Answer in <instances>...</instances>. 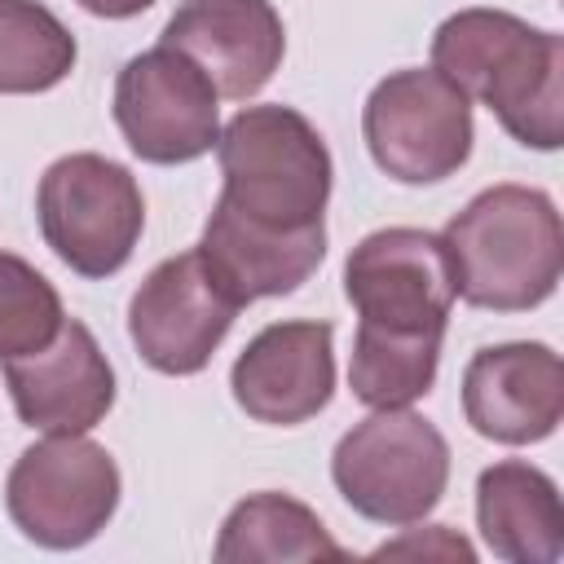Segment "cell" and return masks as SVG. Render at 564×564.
<instances>
[{"instance_id":"3","label":"cell","mask_w":564,"mask_h":564,"mask_svg":"<svg viewBox=\"0 0 564 564\" xmlns=\"http://www.w3.org/2000/svg\"><path fill=\"white\" fill-rule=\"evenodd\" d=\"M441 242L454 264V295L489 313L546 304L564 269V225L546 189L489 185L449 216Z\"/></svg>"},{"instance_id":"10","label":"cell","mask_w":564,"mask_h":564,"mask_svg":"<svg viewBox=\"0 0 564 564\" xmlns=\"http://www.w3.org/2000/svg\"><path fill=\"white\" fill-rule=\"evenodd\" d=\"M220 93L172 44H154L123 62L115 75V123L128 150L145 163L176 167L216 150L220 137Z\"/></svg>"},{"instance_id":"14","label":"cell","mask_w":564,"mask_h":564,"mask_svg":"<svg viewBox=\"0 0 564 564\" xmlns=\"http://www.w3.org/2000/svg\"><path fill=\"white\" fill-rule=\"evenodd\" d=\"M159 44L198 62L220 97L247 101L282 66L286 31L269 0H181Z\"/></svg>"},{"instance_id":"13","label":"cell","mask_w":564,"mask_h":564,"mask_svg":"<svg viewBox=\"0 0 564 564\" xmlns=\"http://www.w3.org/2000/svg\"><path fill=\"white\" fill-rule=\"evenodd\" d=\"M0 366L18 419L35 432H88L115 405V370L97 335L75 317L62 322L53 344Z\"/></svg>"},{"instance_id":"8","label":"cell","mask_w":564,"mask_h":564,"mask_svg":"<svg viewBox=\"0 0 564 564\" xmlns=\"http://www.w3.org/2000/svg\"><path fill=\"white\" fill-rule=\"evenodd\" d=\"M361 137L383 176L401 185H436L471 159V101L436 66H405L370 88Z\"/></svg>"},{"instance_id":"2","label":"cell","mask_w":564,"mask_h":564,"mask_svg":"<svg viewBox=\"0 0 564 564\" xmlns=\"http://www.w3.org/2000/svg\"><path fill=\"white\" fill-rule=\"evenodd\" d=\"M432 66L467 101L494 110L529 150L564 141V40L507 9H458L432 35Z\"/></svg>"},{"instance_id":"20","label":"cell","mask_w":564,"mask_h":564,"mask_svg":"<svg viewBox=\"0 0 564 564\" xmlns=\"http://www.w3.org/2000/svg\"><path fill=\"white\" fill-rule=\"evenodd\" d=\"M405 551H423V555H445V560H476V551H471V542L467 538H458L449 524H427V533H410V538H401V542H383L375 555H405Z\"/></svg>"},{"instance_id":"18","label":"cell","mask_w":564,"mask_h":564,"mask_svg":"<svg viewBox=\"0 0 564 564\" xmlns=\"http://www.w3.org/2000/svg\"><path fill=\"white\" fill-rule=\"evenodd\" d=\"M79 44L40 0H0V93L31 97L75 70Z\"/></svg>"},{"instance_id":"6","label":"cell","mask_w":564,"mask_h":564,"mask_svg":"<svg viewBox=\"0 0 564 564\" xmlns=\"http://www.w3.org/2000/svg\"><path fill=\"white\" fill-rule=\"evenodd\" d=\"M40 234L53 256L79 278L119 273L145 229V198L137 176L93 150L62 154L44 167L35 189Z\"/></svg>"},{"instance_id":"7","label":"cell","mask_w":564,"mask_h":564,"mask_svg":"<svg viewBox=\"0 0 564 564\" xmlns=\"http://www.w3.org/2000/svg\"><path fill=\"white\" fill-rule=\"evenodd\" d=\"M119 467L84 432H48L26 445L4 480V511L44 551L88 546L119 511Z\"/></svg>"},{"instance_id":"4","label":"cell","mask_w":564,"mask_h":564,"mask_svg":"<svg viewBox=\"0 0 564 564\" xmlns=\"http://www.w3.org/2000/svg\"><path fill=\"white\" fill-rule=\"evenodd\" d=\"M225 189L212 212L256 234L326 229L330 150L291 106H242L216 137Z\"/></svg>"},{"instance_id":"21","label":"cell","mask_w":564,"mask_h":564,"mask_svg":"<svg viewBox=\"0 0 564 564\" xmlns=\"http://www.w3.org/2000/svg\"><path fill=\"white\" fill-rule=\"evenodd\" d=\"M84 13H93V18H110V22H123V18H137V13H145L154 0H75Z\"/></svg>"},{"instance_id":"5","label":"cell","mask_w":564,"mask_h":564,"mask_svg":"<svg viewBox=\"0 0 564 564\" xmlns=\"http://www.w3.org/2000/svg\"><path fill=\"white\" fill-rule=\"evenodd\" d=\"M330 480L357 516L375 524H414L445 498L449 441L410 405L375 410L339 436Z\"/></svg>"},{"instance_id":"9","label":"cell","mask_w":564,"mask_h":564,"mask_svg":"<svg viewBox=\"0 0 564 564\" xmlns=\"http://www.w3.org/2000/svg\"><path fill=\"white\" fill-rule=\"evenodd\" d=\"M242 300L198 247L159 260L128 300V339L159 375H198L225 344Z\"/></svg>"},{"instance_id":"16","label":"cell","mask_w":564,"mask_h":564,"mask_svg":"<svg viewBox=\"0 0 564 564\" xmlns=\"http://www.w3.org/2000/svg\"><path fill=\"white\" fill-rule=\"evenodd\" d=\"M198 251L207 256V264L225 278V286L242 300V308L251 300L264 295H291L295 286H304L322 256H326V229H308V234H256L220 212L207 216L203 225V242Z\"/></svg>"},{"instance_id":"17","label":"cell","mask_w":564,"mask_h":564,"mask_svg":"<svg viewBox=\"0 0 564 564\" xmlns=\"http://www.w3.org/2000/svg\"><path fill=\"white\" fill-rule=\"evenodd\" d=\"M212 555L220 564H256V560H344L348 551L326 533L313 507L291 494H251L234 502L225 516Z\"/></svg>"},{"instance_id":"15","label":"cell","mask_w":564,"mask_h":564,"mask_svg":"<svg viewBox=\"0 0 564 564\" xmlns=\"http://www.w3.org/2000/svg\"><path fill=\"white\" fill-rule=\"evenodd\" d=\"M476 524L485 546L507 564H555L564 555L560 489L524 458H502L480 471Z\"/></svg>"},{"instance_id":"19","label":"cell","mask_w":564,"mask_h":564,"mask_svg":"<svg viewBox=\"0 0 564 564\" xmlns=\"http://www.w3.org/2000/svg\"><path fill=\"white\" fill-rule=\"evenodd\" d=\"M66 322L57 286L13 251H0V361L57 339Z\"/></svg>"},{"instance_id":"11","label":"cell","mask_w":564,"mask_h":564,"mask_svg":"<svg viewBox=\"0 0 564 564\" xmlns=\"http://www.w3.org/2000/svg\"><path fill=\"white\" fill-rule=\"evenodd\" d=\"M234 401L247 419L295 427L317 419L335 397V326L330 322H273L229 370Z\"/></svg>"},{"instance_id":"12","label":"cell","mask_w":564,"mask_h":564,"mask_svg":"<svg viewBox=\"0 0 564 564\" xmlns=\"http://www.w3.org/2000/svg\"><path fill=\"white\" fill-rule=\"evenodd\" d=\"M463 419L498 445H538L564 419V361L546 344H494L463 370Z\"/></svg>"},{"instance_id":"1","label":"cell","mask_w":564,"mask_h":564,"mask_svg":"<svg viewBox=\"0 0 564 564\" xmlns=\"http://www.w3.org/2000/svg\"><path fill=\"white\" fill-rule=\"evenodd\" d=\"M344 295L357 308L348 388L370 410L410 405L432 392L441 339L454 308V264L432 229L388 225L344 260Z\"/></svg>"}]
</instances>
